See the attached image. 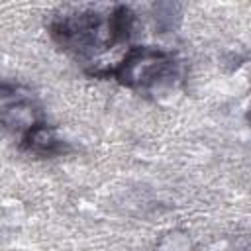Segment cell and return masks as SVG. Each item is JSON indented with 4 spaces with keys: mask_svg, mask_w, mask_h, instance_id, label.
<instances>
[{
    "mask_svg": "<svg viewBox=\"0 0 251 251\" xmlns=\"http://www.w3.org/2000/svg\"><path fill=\"white\" fill-rule=\"evenodd\" d=\"M175 59L155 47H133L110 75L129 88H151L175 76Z\"/></svg>",
    "mask_w": 251,
    "mask_h": 251,
    "instance_id": "2",
    "label": "cell"
},
{
    "mask_svg": "<svg viewBox=\"0 0 251 251\" xmlns=\"http://www.w3.org/2000/svg\"><path fill=\"white\" fill-rule=\"evenodd\" d=\"M2 124L8 129L20 131L22 135L29 131L37 122L35 118V106L27 94H22L18 86L10 88L4 84L2 88Z\"/></svg>",
    "mask_w": 251,
    "mask_h": 251,
    "instance_id": "3",
    "label": "cell"
},
{
    "mask_svg": "<svg viewBox=\"0 0 251 251\" xmlns=\"http://www.w3.org/2000/svg\"><path fill=\"white\" fill-rule=\"evenodd\" d=\"M22 145L33 153V155H41V157H51L63 151V143L61 139L55 135V131L47 126V124H35L29 131H25L22 135Z\"/></svg>",
    "mask_w": 251,
    "mask_h": 251,
    "instance_id": "4",
    "label": "cell"
},
{
    "mask_svg": "<svg viewBox=\"0 0 251 251\" xmlns=\"http://www.w3.org/2000/svg\"><path fill=\"white\" fill-rule=\"evenodd\" d=\"M49 27L59 45L84 55L126 41L133 29V14L127 6L106 12L94 6H71L55 14Z\"/></svg>",
    "mask_w": 251,
    "mask_h": 251,
    "instance_id": "1",
    "label": "cell"
}]
</instances>
